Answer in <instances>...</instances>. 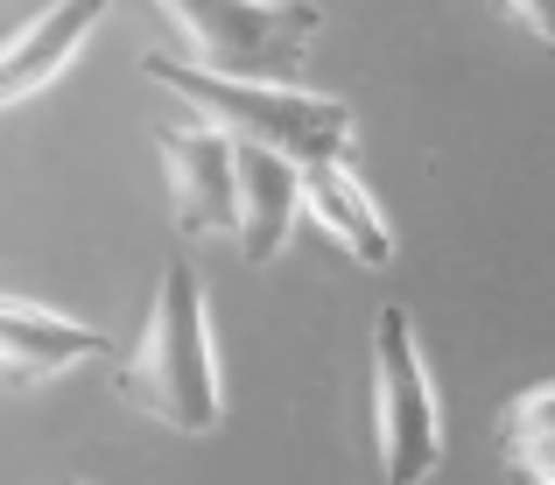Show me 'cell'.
Listing matches in <instances>:
<instances>
[{
  "label": "cell",
  "mask_w": 555,
  "mask_h": 485,
  "mask_svg": "<svg viewBox=\"0 0 555 485\" xmlns=\"http://www.w3.org/2000/svg\"><path fill=\"white\" fill-rule=\"evenodd\" d=\"M120 401H134L149 422L183 430V436H204L225 422V387H218V352H211V303H204V275L190 260L163 268L149 331L120 359Z\"/></svg>",
  "instance_id": "obj_1"
},
{
  "label": "cell",
  "mask_w": 555,
  "mask_h": 485,
  "mask_svg": "<svg viewBox=\"0 0 555 485\" xmlns=\"http://www.w3.org/2000/svg\"><path fill=\"white\" fill-rule=\"evenodd\" d=\"M149 71L163 92H183L218 135L246 141V149H268L296 169H324V162H345L352 149V106L324 92H296V85H254V78H211L197 64H177V56H149Z\"/></svg>",
  "instance_id": "obj_2"
},
{
  "label": "cell",
  "mask_w": 555,
  "mask_h": 485,
  "mask_svg": "<svg viewBox=\"0 0 555 485\" xmlns=\"http://www.w3.org/2000/svg\"><path fill=\"white\" fill-rule=\"evenodd\" d=\"M163 8L177 14L197 71L211 78L288 85L324 36L317 0H163Z\"/></svg>",
  "instance_id": "obj_3"
},
{
  "label": "cell",
  "mask_w": 555,
  "mask_h": 485,
  "mask_svg": "<svg viewBox=\"0 0 555 485\" xmlns=\"http://www.w3.org/2000/svg\"><path fill=\"white\" fill-rule=\"evenodd\" d=\"M373 430H379V485H422L443 464V401L408 310L373 317Z\"/></svg>",
  "instance_id": "obj_4"
},
{
  "label": "cell",
  "mask_w": 555,
  "mask_h": 485,
  "mask_svg": "<svg viewBox=\"0 0 555 485\" xmlns=\"http://www.w3.org/2000/svg\"><path fill=\"white\" fill-rule=\"evenodd\" d=\"M169 169V197H177V226L190 240H232L240 232V169H232V135L211 120L163 127L155 135Z\"/></svg>",
  "instance_id": "obj_5"
},
{
  "label": "cell",
  "mask_w": 555,
  "mask_h": 485,
  "mask_svg": "<svg viewBox=\"0 0 555 485\" xmlns=\"http://www.w3.org/2000/svg\"><path fill=\"white\" fill-rule=\"evenodd\" d=\"M113 352V337L99 323H78L64 310H42V303L0 296V387H36V380H56L70 366Z\"/></svg>",
  "instance_id": "obj_6"
},
{
  "label": "cell",
  "mask_w": 555,
  "mask_h": 485,
  "mask_svg": "<svg viewBox=\"0 0 555 485\" xmlns=\"http://www.w3.org/2000/svg\"><path fill=\"white\" fill-rule=\"evenodd\" d=\"M106 8L113 0H50L28 28H14V42H0V113L50 92L70 71V56L85 50V36L106 22Z\"/></svg>",
  "instance_id": "obj_7"
},
{
  "label": "cell",
  "mask_w": 555,
  "mask_h": 485,
  "mask_svg": "<svg viewBox=\"0 0 555 485\" xmlns=\"http://www.w3.org/2000/svg\"><path fill=\"white\" fill-rule=\"evenodd\" d=\"M302 212H310L352 260H366V268H387V260H393V226H387V212L373 204V190L352 176V162L302 169Z\"/></svg>",
  "instance_id": "obj_8"
},
{
  "label": "cell",
  "mask_w": 555,
  "mask_h": 485,
  "mask_svg": "<svg viewBox=\"0 0 555 485\" xmlns=\"http://www.w3.org/2000/svg\"><path fill=\"white\" fill-rule=\"evenodd\" d=\"M232 169H240V246L246 260H274V246L288 240L302 212V169L268 149H246L232 141Z\"/></svg>",
  "instance_id": "obj_9"
},
{
  "label": "cell",
  "mask_w": 555,
  "mask_h": 485,
  "mask_svg": "<svg viewBox=\"0 0 555 485\" xmlns=\"http://www.w3.org/2000/svg\"><path fill=\"white\" fill-rule=\"evenodd\" d=\"M500 450L528 478H555V380H548V387H528L500 416Z\"/></svg>",
  "instance_id": "obj_10"
},
{
  "label": "cell",
  "mask_w": 555,
  "mask_h": 485,
  "mask_svg": "<svg viewBox=\"0 0 555 485\" xmlns=\"http://www.w3.org/2000/svg\"><path fill=\"white\" fill-rule=\"evenodd\" d=\"M506 14H514V22H528V36L555 56V0H506Z\"/></svg>",
  "instance_id": "obj_11"
},
{
  "label": "cell",
  "mask_w": 555,
  "mask_h": 485,
  "mask_svg": "<svg viewBox=\"0 0 555 485\" xmlns=\"http://www.w3.org/2000/svg\"><path fill=\"white\" fill-rule=\"evenodd\" d=\"M534 485H555V478H534Z\"/></svg>",
  "instance_id": "obj_12"
}]
</instances>
